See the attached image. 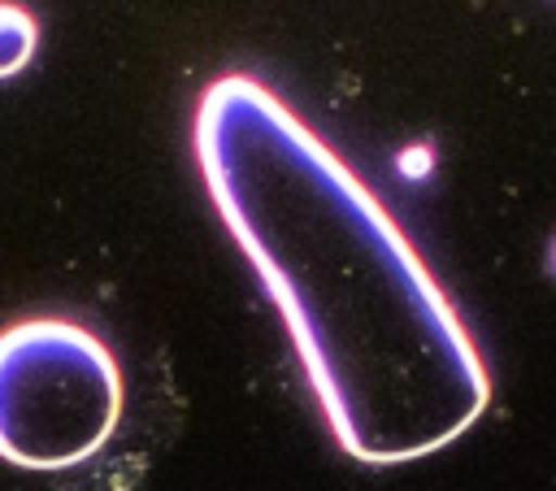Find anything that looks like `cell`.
Wrapping results in <instances>:
<instances>
[{
	"mask_svg": "<svg viewBox=\"0 0 556 491\" xmlns=\"http://www.w3.org/2000/svg\"><path fill=\"white\" fill-rule=\"evenodd\" d=\"M191 148L334 443L361 465H408L456 443L491 404L486 361L356 169L243 70L200 91Z\"/></svg>",
	"mask_w": 556,
	"mask_h": 491,
	"instance_id": "6da1fadb",
	"label": "cell"
},
{
	"mask_svg": "<svg viewBox=\"0 0 556 491\" xmlns=\"http://www.w3.org/2000/svg\"><path fill=\"white\" fill-rule=\"evenodd\" d=\"M122 417V365L70 317L0 330V461L35 474L96 456Z\"/></svg>",
	"mask_w": 556,
	"mask_h": 491,
	"instance_id": "7a4b0ae2",
	"label": "cell"
},
{
	"mask_svg": "<svg viewBox=\"0 0 556 491\" xmlns=\"http://www.w3.org/2000/svg\"><path fill=\"white\" fill-rule=\"evenodd\" d=\"M39 48V22L26 4L0 0V78H13L30 65Z\"/></svg>",
	"mask_w": 556,
	"mask_h": 491,
	"instance_id": "3957f363",
	"label": "cell"
}]
</instances>
